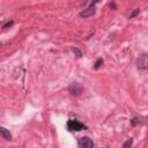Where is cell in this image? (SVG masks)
<instances>
[{
    "mask_svg": "<svg viewBox=\"0 0 148 148\" xmlns=\"http://www.w3.org/2000/svg\"><path fill=\"white\" fill-rule=\"evenodd\" d=\"M66 126H67V130L68 131H72V132H74V131L79 132V131H82V130H86L87 128L86 125H84L82 123H80L78 120H68L67 124H66Z\"/></svg>",
    "mask_w": 148,
    "mask_h": 148,
    "instance_id": "cell-1",
    "label": "cell"
},
{
    "mask_svg": "<svg viewBox=\"0 0 148 148\" xmlns=\"http://www.w3.org/2000/svg\"><path fill=\"white\" fill-rule=\"evenodd\" d=\"M82 89H84L82 86H81L80 84H78V82H73V84H71L69 87H68V92L71 93V95H74V96L81 95Z\"/></svg>",
    "mask_w": 148,
    "mask_h": 148,
    "instance_id": "cell-2",
    "label": "cell"
},
{
    "mask_svg": "<svg viewBox=\"0 0 148 148\" xmlns=\"http://www.w3.org/2000/svg\"><path fill=\"white\" fill-rule=\"evenodd\" d=\"M78 145L80 148H94V142L88 136H82L78 140Z\"/></svg>",
    "mask_w": 148,
    "mask_h": 148,
    "instance_id": "cell-3",
    "label": "cell"
},
{
    "mask_svg": "<svg viewBox=\"0 0 148 148\" xmlns=\"http://www.w3.org/2000/svg\"><path fill=\"white\" fill-rule=\"evenodd\" d=\"M136 67L139 69H148V54H142L136 59Z\"/></svg>",
    "mask_w": 148,
    "mask_h": 148,
    "instance_id": "cell-4",
    "label": "cell"
},
{
    "mask_svg": "<svg viewBox=\"0 0 148 148\" xmlns=\"http://www.w3.org/2000/svg\"><path fill=\"white\" fill-rule=\"evenodd\" d=\"M96 3H94V4H92L89 7H87L86 10H84L81 13H80V16L81 18H84V19H86V18H90V16H93L94 14H95V12H96V8H95V5Z\"/></svg>",
    "mask_w": 148,
    "mask_h": 148,
    "instance_id": "cell-5",
    "label": "cell"
},
{
    "mask_svg": "<svg viewBox=\"0 0 148 148\" xmlns=\"http://www.w3.org/2000/svg\"><path fill=\"white\" fill-rule=\"evenodd\" d=\"M0 134H1V136H3L5 140H7V141H11V140H12V134H11V132H10L7 128H5V127H0Z\"/></svg>",
    "mask_w": 148,
    "mask_h": 148,
    "instance_id": "cell-6",
    "label": "cell"
},
{
    "mask_svg": "<svg viewBox=\"0 0 148 148\" xmlns=\"http://www.w3.org/2000/svg\"><path fill=\"white\" fill-rule=\"evenodd\" d=\"M72 52L75 54L77 58H81V57H82V52H81L79 49H77V48H73V49H72Z\"/></svg>",
    "mask_w": 148,
    "mask_h": 148,
    "instance_id": "cell-7",
    "label": "cell"
},
{
    "mask_svg": "<svg viewBox=\"0 0 148 148\" xmlns=\"http://www.w3.org/2000/svg\"><path fill=\"white\" fill-rule=\"evenodd\" d=\"M132 145H133V139H128V140H126V141L124 142L123 148H131Z\"/></svg>",
    "mask_w": 148,
    "mask_h": 148,
    "instance_id": "cell-8",
    "label": "cell"
},
{
    "mask_svg": "<svg viewBox=\"0 0 148 148\" xmlns=\"http://www.w3.org/2000/svg\"><path fill=\"white\" fill-rule=\"evenodd\" d=\"M139 13H140V10L139 8H135V10H133L131 13H130V19H133V18H135L136 15H139Z\"/></svg>",
    "mask_w": 148,
    "mask_h": 148,
    "instance_id": "cell-9",
    "label": "cell"
},
{
    "mask_svg": "<svg viewBox=\"0 0 148 148\" xmlns=\"http://www.w3.org/2000/svg\"><path fill=\"white\" fill-rule=\"evenodd\" d=\"M102 65H103V59H101V58H100V59H98V60L95 62V66H94V68H95V69H97V68H100Z\"/></svg>",
    "mask_w": 148,
    "mask_h": 148,
    "instance_id": "cell-10",
    "label": "cell"
},
{
    "mask_svg": "<svg viewBox=\"0 0 148 148\" xmlns=\"http://www.w3.org/2000/svg\"><path fill=\"white\" fill-rule=\"evenodd\" d=\"M13 23H14L13 21H8L7 23H5V24L3 26V28H4V29H7V28H10V27H12V26H13Z\"/></svg>",
    "mask_w": 148,
    "mask_h": 148,
    "instance_id": "cell-11",
    "label": "cell"
},
{
    "mask_svg": "<svg viewBox=\"0 0 148 148\" xmlns=\"http://www.w3.org/2000/svg\"><path fill=\"white\" fill-rule=\"evenodd\" d=\"M110 7H111V8H115V10H116V5H115L113 3H111V4H110Z\"/></svg>",
    "mask_w": 148,
    "mask_h": 148,
    "instance_id": "cell-12",
    "label": "cell"
}]
</instances>
